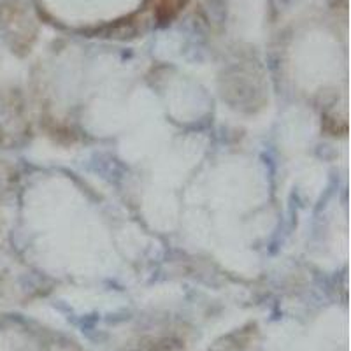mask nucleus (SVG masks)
Wrapping results in <instances>:
<instances>
[{
  "instance_id": "obj_1",
  "label": "nucleus",
  "mask_w": 351,
  "mask_h": 351,
  "mask_svg": "<svg viewBox=\"0 0 351 351\" xmlns=\"http://www.w3.org/2000/svg\"><path fill=\"white\" fill-rule=\"evenodd\" d=\"M186 0H152L153 16L158 21H167L174 18L183 9Z\"/></svg>"
}]
</instances>
